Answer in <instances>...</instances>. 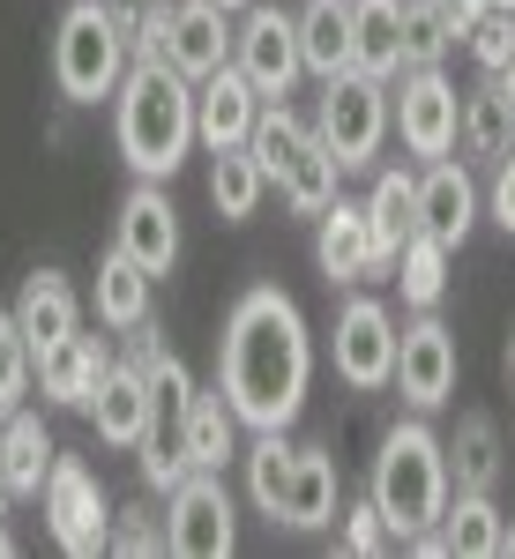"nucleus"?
<instances>
[{"label": "nucleus", "instance_id": "obj_48", "mask_svg": "<svg viewBox=\"0 0 515 559\" xmlns=\"http://www.w3.org/2000/svg\"><path fill=\"white\" fill-rule=\"evenodd\" d=\"M508 373H515V336H508Z\"/></svg>", "mask_w": 515, "mask_h": 559}, {"label": "nucleus", "instance_id": "obj_45", "mask_svg": "<svg viewBox=\"0 0 515 559\" xmlns=\"http://www.w3.org/2000/svg\"><path fill=\"white\" fill-rule=\"evenodd\" d=\"M501 552H508V559H515V522H508V530H501Z\"/></svg>", "mask_w": 515, "mask_h": 559}, {"label": "nucleus", "instance_id": "obj_8", "mask_svg": "<svg viewBox=\"0 0 515 559\" xmlns=\"http://www.w3.org/2000/svg\"><path fill=\"white\" fill-rule=\"evenodd\" d=\"M165 545L179 559H224L239 545V515L216 471H195L179 492H165Z\"/></svg>", "mask_w": 515, "mask_h": 559}, {"label": "nucleus", "instance_id": "obj_18", "mask_svg": "<svg viewBox=\"0 0 515 559\" xmlns=\"http://www.w3.org/2000/svg\"><path fill=\"white\" fill-rule=\"evenodd\" d=\"M314 261H321V276L329 284H366V276H382V261H374V224H366V202H329L321 210V231H314Z\"/></svg>", "mask_w": 515, "mask_h": 559}, {"label": "nucleus", "instance_id": "obj_13", "mask_svg": "<svg viewBox=\"0 0 515 559\" xmlns=\"http://www.w3.org/2000/svg\"><path fill=\"white\" fill-rule=\"evenodd\" d=\"M113 247L134 254L150 276H172V261H179V210H172L165 179H134V194L113 216Z\"/></svg>", "mask_w": 515, "mask_h": 559}, {"label": "nucleus", "instance_id": "obj_41", "mask_svg": "<svg viewBox=\"0 0 515 559\" xmlns=\"http://www.w3.org/2000/svg\"><path fill=\"white\" fill-rule=\"evenodd\" d=\"M493 224H501V231H515V150L493 165Z\"/></svg>", "mask_w": 515, "mask_h": 559}, {"label": "nucleus", "instance_id": "obj_2", "mask_svg": "<svg viewBox=\"0 0 515 559\" xmlns=\"http://www.w3.org/2000/svg\"><path fill=\"white\" fill-rule=\"evenodd\" d=\"M113 142L128 157L134 179H172L187 165L195 134V83L172 60H134L113 90Z\"/></svg>", "mask_w": 515, "mask_h": 559}, {"label": "nucleus", "instance_id": "obj_35", "mask_svg": "<svg viewBox=\"0 0 515 559\" xmlns=\"http://www.w3.org/2000/svg\"><path fill=\"white\" fill-rule=\"evenodd\" d=\"M31 381H38V350H31V336L15 329V306H8V313H0V418L23 411Z\"/></svg>", "mask_w": 515, "mask_h": 559}, {"label": "nucleus", "instance_id": "obj_19", "mask_svg": "<svg viewBox=\"0 0 515 559\" xmlns=\"http://www.w3.org/2000/svg\"><path fill=\"white\" fill-rule=\"evenodd\" d=\"M105 344L97 336H60L52 350H38V395L52 403V411H90V395H97V381H105Z\"/></svg>", "mask_w": 515, "mask_h": 559}, {"label": "nucleus", "instance_id": "obj_46", "mask_svg": "<svg viewBox=\"0 0 515 559\" xmlns=\"http://www.w3.org/2000/svg\"><path fill=\"white\" fill-rule=\"evenodd\" d=\"M0 559H15V537H8V530H0Z\"/></svg>", "mask_w": 515, "mask_h": 559}, {"label": "nucleus", "instance_id": "obj_44", "mask_svg": "<svg viewBox=\"0 0 515 559\" xmlns=\"http://www.w3.org/2000/svg\"><path fill=\"white\" fill-rule=\"evenodd\" d=\"M8 500H15V485H8V471H0V515H8Z\"/></svg>", "mask_w": 515, "mask_h": 559}, {"label": "nucleus", "instance_id": "obj_42", "mask_svg": "<svg viewBox=\"0 0 515 559\" xmlns=\"http://www.w3.org/2000/svg\"><path fill=\"white\" fill-rule=\"evenodd\" d=\"M433 15L448 23V38H464V31H471L478 15H485V0H433Z\"/></svg>", "mask_w": 515, "mask_h": 559}, {"label": "nucleus", "instance_id": "obj_26", "mask_svg": "<svg viewBox=\"0 0 515 559\" xmlns=\"http://www.w3.org/2000/svg\"><path fill=\"white\" fill-rule=\"evenodd\" d=\"M150 284H157V276H150L134 254L113 247V254L97 261V292H90V299H97V321H105V329H120V336L150 329Z\"/></svg>", "mask_w": 515, "mask_h": 559}, {"label": "nucleus", "instance_id": "obj_32", "mask_svg": "<svg viewBox=\"0 0 515 559\" xmlns=\"http://www.w3.org/2000/svg\"><path fill=\"white\" fill-rule=\"evenodd\" d=\"M448 254L456 247H441L433 231H411L403 239V254H396V299L411 306V313H433L441 292H448Z\"/></svg>", "mask_w": 515, "mask_h": 559}, {"label": "nucleus", "instance_id": "obj_30", "mask_svg": "<svg viewBox=\"0 0 515 559\" xmlns=\"http://www.w3.org/2000/svg\"><path fill=\"white\" fill-rule=\"evenodd\" d=\"M501 508H493V492H448V515H441V552L456 559H493L501 552Z\"/></svg>", "mask_w": 515, "mask_h": 559}, {"label": "nucleus", "instance_id": "obj_14", "mask_svg": "<svg viewBox=\"0 0 515 559\" xmlns=\"http://www.w3.org/2000/svg\"><path fill=\"white\" fill-rule=\"evenodd\" d=\"M90 426H97V440L105 448H142L150 432H157V395H150V381H142V366H105V381H97V395H90Z\"/></svg>", "mask_w": 515, "mask_h": 559}, {"label": "nucleus", "instance_id": "obj_17", "mask_svg": "<svg viewBox=\"0 0 515 559\" xmlns=\"http://www.w3.org/2000/svg\"><path fill=\"white\" fill-rule=\"evenodd\" d=\"M478 224V179L464 173V157H433L419 173V231H433L441 247H464Z\"/></svg>", "mask_w": 515, "mask_h": 559}, {"label": "nucleus", "instance_id": "obj_21", "mask_svg": "<svg viewBox=\"0 0 515 559\" xmlns=\"http://www.w3.org/2000/svg\"><path fill=\"white\" fill-rule=\"evenodd\" d=\"M15 329L31 336V350H52L60 336H75V329H83V299H75V284H68L60 269H31L23 292H15Z\"/></svg>", "mask_w": 515, "mask_h": 559}, {"label": "nucleus", "instance_id": "obj_16", "mask_svg": "<svg viewBox=\"0 0 515 559\" xmlns=\"http://www.w3.org/2000/svg\"><path fill=\"white\" fill-rule=\"evenodd\" d=\"M261 97L239 68H216L210 83H195V134H202V150H239L261 120Z\"/></svg>", "mask_w": 515, "mask_h": 559}, {"label": "nucleus", "instance_id": "obj_11", "mask_svg": "<svg viewBox=\"0 0 515 559\" xmlns=\"http://www.w3.org/2000/svg\"><path fill=\"white\" fill-rule=\"evenodd\" d=\"M329 358H337V381L359 388V395L396 381V321H388V306L382 299H343Z\"/></svg>", "mask_w": 515, "mask_h": 559}, {"label": "nucleus", "instance_id": "obj_49", "mask_svg": "<svg viewBox=\"0 0 515 559\" xmlns=\"http://www.w3.org/2000/svg\"><path fill=\"white\" fill-rule=\"evenodd\" d=\"M216 8H247V0H216Z\"/></svg>", "mask_w": 515, "mask_h": 559}, {"label": "nucleus", "instance_id": "obj_39", "mask_svg": "<svg viewBox=\"0 0 515 559\" xmlns=\"http://www.w3.org/2000/svg\"><path fill=\"white\" fill-rule=\"evenodd\" d=\"M403 31H411V68H441V60H448V23H441V15H433V0H411V8H403Z\"/></svg>", "mask_w": 515, "mask_h": 559}, {"label": "nucleus", "instance_id": "obj_9", "mask_svg": "<svg viewBox=\"0 0 515 559\" xmlns=\"http://www.w3.org/2000/svg\"><path fill=\"white\" fill-rule=\"evenodd\" d=\"M232 68H239L269 105H284L292 83L306 75L300 15H284V8H247V23H239V38H232Z\"/></svg>", "mask_w": 515, "mask_h": 559}, {"label": "nucleus", "instance_id": "obj_15", "mask_svg": "<svg viewBox=\"0 0 515 559\" xmlns=\"http://www.w3.org/2000/svg\"><path fill=\"white\" fill-rule=\"evenodd\" d=\"M232 23L216 0H172V38H165V60L187 75V83H210L216 68H232Z\"/></svg>", "mask_w": 515, "mask_h": 559}, {"label": "nucleus", "instance_id": "obj_5", "mask_svg": "<svg viewBox=\"0 0 515 559\" xmlns=\"http://www.w3.org/2000/svg\"><path fill=\"white\" fill-rule=\"evenodd\" d=\"M134 68L128 38H120V23H113V8L105 0H75L68 15H60V31H52V83L68 105H97V97H113L120 75Z\"/></svg>", "mask_w": 515, "mask_h": 559}, {"label": "nucleus", "instance_id": "obj_36", "mask_svg": "<svg viewBox=\"0 0 515 559\" xmlns=\"http://www.w3.org/2000/svg\"><path fill=\"white\" fill-rule=\"evenodd\" d=\"M134 471H142V485L150 492H179L187 477H195V463H187V448H179V432L172 426H157L142 448H134Z\"/></svg>", "mask_w": 515, "mask_h": 559}, {"label": "nucleus", "instance_id": "obj_12", "mask_svg": "<svg viewBox=\"0 0 515 559\" xmlns=\"http://www.w3.org/2000/svg\"><path fill=\"white\" fill-rule=\"evenodd\" d=\"M396 395L426 418L456 395V336L441 313H419L411 329H396Z\"/></svg>", "mask_w": 515, "mask_h": 559}, {"label": "nucleus", "instance_id": "obj_28", "mask_svg": "<svg viewBox=\"0 0 515 559\" xmlns=\"http://www.w3.org/2000/svg\"><path fill=\"white\" fill-rule=\"evenodd\" d=\"M300 52L306 75H343L351 68V0H306L300 8Z\"/></svg>", "mask_w": 515, "mask_h": 559}, {"label": "nucleus", "instance_id": "obj_29", "mask_svg": "<svg viewBox=\"0 0 515 559\" xmlns=\"http://www.w3.org/2000/svg\"><path fill=\"white\" fill-rule=\"evenodd\" d=\"M456 142H464L471 157H485V165H501V157L515 150V105H508V90H501V75H485V90L464 97V128H456Z\"/></svg>", "mask_w": 515, "mask_h": 559}, {"label": "nucleus", "instance_id": "obj_33", "mask_svg": "<svg viewBox=\"0 0 515 559\" xmlns=\"http://www.w3.org/2000/svg\"><path fill=\"white\" fill-rule=\"evenodd\" d=\"M134 366H142V381L157 395V426H179V411L195 403V373L179 366V350H172L165 336H142V329H134Z\"/></svg>", "mask_w": 515, "mask_h": 559}, {"label": "nucleus", "instance_id": "obj_7", "mask_svg": "<svg viewBox=\"0 0 515 559\" xmlns=\"http://www.w3.org/2000/svg\"><path fill=\"white\" fill-rule=\"evenodd\" d=\"M38 500H45V530L68 559H97L113 545V500H105V477L90 471L83 455H60Z\"/></svg>", "mask_w": 515, "mask_h": 559}, {"label": "nucleus", "instance_id": "obj_50", "mask_svg": "<svg viewBox=\"0 0 515 559\" xmlns=\"http://www.w3.org/2000/svg\"><path fill=\"white\" fill-rule=\"evenodd\" d=\"M403 8H411V0H403Z\"/></svg>", "mask_w": 515, "mask_h": 559}, {"label": "nucleus", "instance_id": "obj_47", "mask_svg": "<svg viewBox=\"0 0 515 559\" xmlns=\"http://www.w3.org/2000/svg\"><path fill=\"white\" fill-rule=\"evenodd\" d=\"M485 8H508V15H515V0H485Z\"/></svg>", "mask_w": 515, "mask_h": 559}, {"label": "nucleus", "instance_id": "obj_27", "mask_svg": "<svg viewBox=\"0 0 515 559\" xmlns=\"http://www.w3.org/2000/svg\"><path fill=\"white\" fill-rule=\"evenodd\" d=\"M501 471H508L501 426H493L485 411H464V418H456V440H448V477H456V492H493Z\"/></svg>", "mask_w": 515, "mask_h": 559}, {"label": "nucleus", "instance_id": "obj_1", "mask_svg": "<svg viewBox=\"0 0 515 559\" xmlns=\"http://www.w3.org/2000/svg\"><path fill=\"white\" fill-rule=\"evenodd\" d=\"M306 381H314V336L292 292L255 284L239 292L224 344H216V388L232 395L247 432H292L306 411Z\"/></svg>", "mask_w": 515, "mask_h": 559}, {"label": "nucleus", "instance_id": "obj_31", "mask_svg": "<svg viewBox=\"0 0 515 559\" xmlns=\"http://www.w3.org/2000/svg\"><path fill=\"white\" fill-rule=\"evenodd\" d=\"M261 194H269V173H261V157L239 142V150H210V202L224 224H239V216L261 210Z\"/></svg>", "mask_w": 515, "mask_h": 559}, {"label": "nucleus", "instance_id": "obj_24", "mask_svg": "<svg viewBox=\"0 0 515 559\" xmlns=\"http://www.w3.org/2000/svg\"><path fill=\"white\" fill-rule=\"evenodd\" d=\"M366 224H374V261H382V276L396 269L403 254V239L419 231V173H374V194H366Z\"/></svg>", "mask_w": 515, "mask_h": 559}, {"label": "nucleus", "instance_id": "obj_3", "mask_svg": "<svg viewBox=\"0 0 515 559\" xmlns=\"http://www.w3.org/2000/svg\"><path fill=\"white\" fill-rule=\"evenodd\" d=\"M448 448L433 440V426L411 411L403 426H388L382 455H374V477H366V500L382 508V522L396 530V545H426L441 537V515H448Z\"/></svg>", "mask_w": 515, "mask_h": 559}, {"label": "nucleus", "instance_id": "obj_4", "mask_svg": "<svg viewBox=\"0 0 515 559\" xmlns=\"http://www.w3.org/2000/svg\"><path fill=\"white\" fill-rule=\"evenodd\" d=\"M247 150L261 157V173H269V187L292 202L300 216H321L329 202H337V157H329V142L306 128L292 105H261L255 134H247Z\"/></svg>", "mask_w": 515, "mask_h": 559}, {"label": "nucleus", "instance_id": "obj_40", "mask_svg": "<svg viewBox=\"0 0 515 559\" xmlns=\"http://www.w3.org/2000/svg\"><path fill=\"white\" fill-rule=\"evenodd\" d=\"M343 552H359V559H382V552H396V530L382 522V508H374V500L343 508Z\"/></svg>", "mask_w": 515, "mask_h": 559}, {"label": "nucleus", "instance_id": "obj_23", "mask_svg": "<svg viewBox=\"0 0 515 559\" xmlns=\"http://www.w3.org/2000/svg\"><path fill=\"white\" fill-rule=\"evenodd\" d=\"M343 508H337V463L329 448H300L292 455V477H284V500H277V522L284 530H329Z\"/></svg>", "mask_w": 515, "mask_h": 559}, {"label": "nucleus", "instance_id": "obj_22", "mask_svg": "<svg viewBox=\"0 0 515 559\" xmlns=\"http://www.w3.org/2000/svg\"><path fill=\"white\" fill-rule=\"evenodd\" d=\"M179 448H187V463L195 471H224V463H239V411H232V395L224 388H195V403L179 411Z\"/></svg>", "mask_w": 515, "mask_h": 559}, {"label": "nucleus", "instance_id": "obj_34", "mask_svg": "<svg viewBox=\"0 0 515 559\" xmlns=\"http://www.w3.org/2000/svg\"><path fill=\"white\" fill-rule=\"evenodd\" d=\"M292 440L284 432H255L247 448H239V463H247V500H255L261 515L277 522V500H284V477H292Z\"/></svg>", "mask_w": 515, "mask_h": 559}, {"label": "nucleus", "instance_id": "obj_38", "mask_svg": "<svg viewBox=\"0 0 515 559\" xmlns=\"http://www.w3.org/2000/svg\"><path fill=\"white\" fill-rule=\"evenodd\" d=\"M105 552H128V559H142V552H172V545H165V522L150 515L142 500H134V508H113V545H105Z\"/></svg>", "mask_w": 515, "mask_h": 559}, {"label": "nucleus", "instance_id": "obj_25", "mask_svg": "<svg viewBox=\"0 0 515 559\" xmlns=\"http://www.w3.org/2000/svg\"><path fill=\"white\" fill-rule=\"evenodd\" d=\"M52 463H60V448H52V426H45L38 411L0 418V471H8V485H15V500H38Z\"/></svg>", "mask_w": 515, "mask_h": 559}, {"label": "nucleus", "instance_id": "obj_20", "mask_svg": "<svg viewBox=\"0 0 515 559\" xmlns=\"http://www.w3.org/2000/svg\"><path fill=\"white\" fill-rule=\"evenodd\" d=\"M351 68L396 83L411 68V31H403V0H351Z\"/></svg>", "mask_w": 515, "mask_h": 559}, {"label": "nucleus", "instance_id": "obj_10", "mask_svg": "<svg viewBox=\"0 0 515 559\" xmlns=\"http://www.w3.org/2000/svg\"><path fill=\"white\" fill-rule=\"evenodd\" d=\"M456 128H464V97L441 68H403L396 75V142L411 157H448L456 150Z\"/></svg>", "mask_w": 515, "mask_h": 559}, {"label": "nucleus", "instance_id": "obj_43", "mask_svg": "<svg viewBox=\"0 0 515 559\" xmlns=\"http://www.w3.org/2000/svg\"><path fill=\"white\" fill-rule=\"evenodd\" d=\"M501 90H508V105H515V60H508V68H501Z\"/></svg>", "mask_w": 515, "mask_h": 559}, {"label": "nucleus", "instance_id": "obj_37", "mask_svg": "<svg viewBox=\"0 0 515 559\" xmlns=\"http://www.w3.org/2000/svg\"><path fill=\"white\" fill-rule=\"evenodd\" d=\"M464 45H471L478 75H501V68L515 60V15H508V8H485L471 31H464Z\"/></svg>", "mask_w": 515, "mask_h": 559}, {"label": "nucleus", "instance_id": "obj_6", "mask_svg": "<svg viewBox=\"0 0 515 559\" xmlns=\"http://www.w3.org/2000/svg\"><path fill=\"white\" fill-rule=\"evenodd\" d=\"M388 120H396V105H388V83H382V75L343 68V75H329V83H321L314 134L329 142L337 173H374V157H382V142H388Z\"/></svg>", "mask_w": 515, "mask_h": 559}]
</instances>
